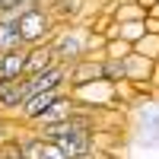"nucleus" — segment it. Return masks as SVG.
I'll return each mask as SVG.
<instances>
[{
  "label": "nucleus",
  "instance_id": "obj_1",
  "mask_svg": "<svg viewBox=\"0 0 159 159\" xmlns=\"http://www.w3.org/2000/svg\"><path fill=\"white\" fill-rule=\"evenodd\" d=\"M16 25H19V35H22V45L32 48V45H48L51 38L57 35L61 22L51 16V7H45L42 0L32 7H25L19 16H16Z\"/></svg>",
  "mask_w": 159,
  "mask_h": 159
},
{
  "label": "nucleus",
  "instance_id": "obj_2",
  "mask_svg": "<svg viewBox=\"0 0 159 159\" xmlns=\"http://www.w3.org/2000/svg\"><path fill=\"white\" fill-rule=\"evenodd\" d=\"M57 64H73L80 57H89V29L86 25H61L51 38Z\"/></svg>",
  "mask_w": 159,
  "mask_h": 159
},
{
  "label": "nucleus",
  "instance_id": "obj_3",
  "mask_svg": "<svg viewBox=\"0 0 159 159\" xmlns=\"http://www.w3.org/2000/svg\"><path fill=\"white\" fill-rule=\"evenodd\" d=\"M61 86H67V64H51V67H45L42 73L22 80L25 99H29V96H38V92H48V89H61Z\"/></svg>",
  "mask_w": 159,
  "mask_h": 159
},
{
  "label": "nucleus",
  "instance_id": "obj_4",
  "mask_svg": "<svg viewBox=\"0 0 159 159\" xmlns=\"http://www.w3.org/2000/svg\"><path fill=\"white\" fill-rule=\"evenodd\" d=\"M102 57H80L73 64H67V89H80V86H89L96 83V80H102Z\"/></svg>",
  "mask_w": 159,
  "mask_h": 159
},
{
  "label": "nucleus",
  "instance_id": "obj_5",
  "mask_svg": "<svg viewBox=\"0 0 159 159\" xmlns=\"http://www.w3.org/2000/svg\"><path fill=\"white\" fill-rule=\"evenodd\" d=\"M153 64L156 61H150V57H143V54H130L124 57V83H130L134 89H140V92H150V73H153Z\"/></svg>",
  "mask_w": 159,
  "mask_h": 159
},
{
  "label": "nucleus",
  "instance_id": "obj_6",
  "mask_svg": "<svg viewBox=\"0 0 159 159\" xmlns=\"http://www.w3.org/2000/svg\"><path fill=\"white\" fill-rule=\"evenodd\" d=\"M16 147H19V153H22V159H67L51 140H45V137H38V134H29V137H22V140H16Z\"/></svg>",
  "mask_w": 159,
  "mask_h": 159
},
{
  "label": "nucleus",
  "instance_id": "obj_7",
  "mask_svg": "<svg viewBox=\"0 0 159 159\" xmlns=\"http://www.w3.org/2000/svg\"><path fill=\"white\" fill-rule=\"evenodd\" d=\"M76 111V102L70 99V96H64L61 102H54L48 111H42L35 118V121H29V127H35V130H42V127H51V124H61V121H70V115Z\"/></svg>",
  "mask_w": 159,
  "mask_h": 159
},
{
  "label": "nucleus",
  "instance_id": "obj_8",
  "mask_svg": "<svg viewBox=\"0 0 159 159\" xmlns=\"http://www.w3.org/2000/svg\"><path fill=\"white\" fill-rule=\"evenodd\" d=\"M51 64H57L51 42H48V45H32V48H25V76L42 73L45 67H51Z\"/></svg>",
  "mask_w": 159,
  "mask_h": 159
},
{
  "label": "nucleus",
  "instance_id": "obj_9",
  "mask_svg": "<svg viewBox=\"0 0 159 159\" xmlns=\"http://www.w3.org/2000/svg\"><path fill=\"white\" fill-rule=\"evenodd\" d=\"M0 80H3V83H16V80H25V48L0 54Z\"/></svg>",
  "mask_w": 159,
  "mask_h": 159
},
{
  "label": "nucleus",
  "instance_id": "obj_10",
  "mask_svg": "<svg viewBox=\"0 0 159 159\" xmlns=\"http://www.w3.org/2000/svg\"><path fill=\"white\" fill-rule=\"evenodd\" d=\"M25 48L22 45V35H19V25L13 16H0V54H7V51H19Z\"/></svg>",
  "mask_w": 159,
  "mask_h": 159
},
{
  "label": "nucleus",
  "instance_id": "obj_11",
  "mask_svg": "<svg viewBox=\"0 0 159 159\" xmlns=\"http://www.w3.org/2000/svg\"><path fill=\"white\" fill-rule=\"evenodd\" d=\"M25 102V92H22V80H16V83H10L3 89V96H0V108L3 111H19Z\"/></svg>",
  "mask_w": 159,
  "mask_h": 159
},
{
  "label": "nucleus",
  "instance_id": "obj_12",
  "mask_svg": "<svg viewBox=\"0 0 159 159\" xmlns=\"http://www.w3.org/2000/svg\"><path fill=\"white\" fill-rule=\"evenodd\" d=\"M102 83L108 86H118L124 83V61H115V57H102Z\"/></svg>",
  "mask_w": 159,
  "mask_h": 159
},
{
  "label": "nucleus",
  "instance_id": "obj_13",
  "mask_svg": "<svg viewBox=\"0 0 159 159\" xmlns=\"http://www.w3.org/2000/svg\"><path fill=\"white\" fill-rule=\"evenodd\" d=\"M130 51L134 54H143V57H150V61H159V35H143V38H137L134 45H130Z\"/></svg>",
  "mask_w": 159,
  "mask_h": 159
},
{
  "label": "nucleus",
  "instance_id": "obj_14",
  "mask_svg": "<svg viewBox=\"0 0 159 159\" xmlns=\"http://www.w3.org/2000/svg\"><path fill=\"white\" fill-rule=\"evenodd\" d=\"M147 35V29H143V22H118V38L127 45H134L137 38Z\"/></svg>",
  "mask_w": 159,
  "mask_h": 159
},
{
  "label": "nucleus",
  "instance_id": "obj_15",
  "mask_svg": "<svg viewBox=\"0 0 159 159\" xmlns=\"http://www.w3.org/2000/svg\"><path fill=\"white\" fill-rule=\"evenodd\" d=\"M127 54H130V45H127V42H121V38H115V42H105V48H102V57L124 61Z\"/></svg>",
  "mask_w": 159,
  "mask_h": 159
},
{
  "label": "nucleus",
  "instance_id": "obj_16",
  "mask_svg": "<svg viewBox=\"0 0 159 159\" xmlns=\"http://www.w3.org/2000/svg\"><path fill=\"white\" fill-rule=\"evenodd\" d=\"M32 3H38V0H0V16H13L16 19L19 13L25 7H32Z\"/></svg>",
  "mask_w": 159,
  "mask_h": 159
},
{
  "label": "nucleus",
  "instance_id": "obj_17",
  "mask_svg": "<svg viewBox=\"0 0 159 159\" xmlns=\"http://www.w3.org/2000/svg\"><path fill=\"white\" fill-rule=\"evenodd\" d=\"M0 159H22L19 147H16V140H10L7 147H0Z\"/></svg>",
  "mask_w": 159,
  "mask_h": 159
},
{
  "label": "nucleus",
  "instance_id": "obj_18",
  "mask_svg": "<svg viewBox=\"0 0 159 159\" xmlns=\"http://www.w3.org/2000/svg\"><path fill=\"white\" fill-rule=\"evenodd\" d=\"M153 89H159V61L153 64V73H150V92Z\"/></svg>",
  "mask_w": 159,
  "mask_h": 159
},
{
  "label": "nucleus",
  "instance_id": "obj_19",
  "mask_svg": "<svg viewBox=\"0 0 159 159\" xmlns=\"http://www.w3.org/2000/svg\"><path fill=\"white\" fill-rule=\"evenodd\" d=\"M147 19H159V3H153V7L147 10Z\"/></svg>",
  "mask_w": 159,
  "mask_h": 159
},
{
  "label": "nucleus",
  "instance_id": "obj_20",
  "mask_svg": "<svg viewBox=\"0 0 159 159\" xmlns=\"http://www.w3.org/2000/svg\"><path fill=\"white\" fill-rule=\"evenodd\" d=\"M153 3H159V0H137V7H143V10H150Z\"/></svg>",
  "mask_w": 159,
  "mask_h": 159
}]
</instances>
